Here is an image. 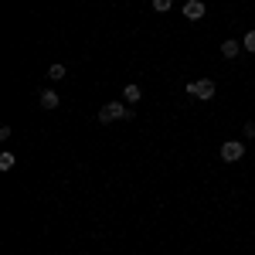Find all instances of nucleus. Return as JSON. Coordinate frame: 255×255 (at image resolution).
Returning <instances> with one entry per match:
<instances>
[{
	"label": "nucleus",
	"mask_w": 255,
	"mask_h": 255,
	"mask_svg": "<svg viewBox=\"0 0 255 255\" xmlns=\"http://www.w3.org/2000/svg\"><path fill=\"white\" fill-rule=\"evenodd\" d=\"M242 48H245V51H252V55H255V31H249V34H245V41H242Z\"/></svg>",
	"instance_id": "obj_11"
},
{
	"label": "nucleus",
	"mask_w": 255,
	"mask_h": 255,
	"mask_svg": "<svg viewBox=\"0 0 255 255\" xmlns=\"http://www.w3.org/2000/svg\"><path fill=\"white\" fill-rule=\"evenodd\" d=\"M170 7H174V0H153V10H157V14H167Z\"/></svg>",
	"instance_id": "obj_10"
},
{
	"label": "nucleus",
	"mask_w": 255,
	"mask_h": 255,
	"mask_svg": "<svg viewBox=\"0 0 255 255\" xmlns=\"http://www.w3.org/2000/svg\"><path fill=\"white\" fill-rule=\"evenodd\" d=\"M48 79H51V82L65 79V65H51V68H48Z\"/></svg>",
	"instance_id": "obj_9"
},
{
	"label": "nucleus",
	"mask_w": 255,
	"mask_h": 255,
	"mask_svg": "<svg viewBox=\"0 0 255 255\" xmlns=\"http://www.w3.org/2000/svg\"><path fill=\"white\" fill-rule=\"evenodd\" d=\"M116 119H133V109H126L123 102H106L99 109V123H116Z\"/></svg>",
	"instance_id": "obj_2"
},
{
	"label": "nucleus",
	"mask_w": 255,
	"mask_h": 255,
	"mask_svg": "<svg viewBox=\"0 0 255 255\" xmlns=\"http://www.w3.org/2000/svg\"><path fill=\"white\" fill-rule=\"evenodd\" d=\"M245 139H255V123H245Z\"/></svg>",
	"instance_id": "obj_12"
},
{
	"label": "nucleus",
	"mask_w": 255,
	"mask_h": 255,
	"mask_svg": "<svg viewBox=\"0 0 255 255\" xmlns=\"http://www.w3.org/2000/svg\"><path fill=\"white\" fill-rule=\"evenodd\" d=\"M238 51H242V44H238L235 38L221 41V55H225V58H238Z\"/></svg>",
	"instance_id": "obj_6"
},
{
	"label": "nucleus",
	"mask_w": 255,
	"mask_h": 255,
	"mask_svg": "<svg viewBox=\"0 0 255 255\" xmlns=\"http://www.w3.org/2000/svg\"><path fill=\"white\" fill-rule=\"evenodd\" d=\"M14 163H17V157H14V153H0V170H10Z\"/></svg>",
	"instance_id": "obj_8"
},
{
	"label": "nucleus",
	"mask_w": 255,
	"mask_h": 255,
	"mask_svg": "<svg viewBox=\"0 0 255 255\" xmlns=\"http://www.w3.org/2000/svg\"><path fill=\"white\" fill-rule=\"evenodd\" d=\"M139 99H143V89L139 85H126L123 89V102H139Z\"/></svg>",
	"instance_id": "obj_7"
},
{
	"label": "nucleus",
	"mask_w": 255,
	"mask_h": 255,
	"mask_svg": "<svg viewBox=\"0 0 255 255\" xmlns=\"http://www.w3.org/2000/svg\"><path fill=\"white\" fill-rule=\"evenodd\" d=\"M218 92V85L211 79H197V82H187V96L191 99H201V102H211Z\"/></svg>",
	"instance_id": "obj_1"
},
{
	"label": "nucleus",
	"mask_w": 255,
	"mask_h": 255,
	"mask_svg": "<svg viewBox=\"0 0 255 255\" xmlns=\"http://www.w3.org/2000/svg\"><path fill=\"white\" fill-rule=\"evenodd\" d=\"M41 109H58L61 106V99H58V92H51V89H44V92H41Z\"/></svg>",
	"instance_id": "obj_5"
},
{
	"label": "nucleus",
	"mask_w": 255,
	"mask_h": 255,
	"mask_svg": "<svg viewBox=\"0 0 255 255\" xmlns=\"http://www.w3.org/2000/svg\"><path fill=\"white\" fill-rule=\"evenodd\" d=\"M242 157H245V146H242L238 139H228V143H221V160H225V163H238Z\"/></svg>",
	"instance_id": "obj_3"
},
{
	"label": "nucleus",
	"mask_w": 255,
	"mask_h": 255,
	"mask_svg": "<svg viewBox=\"0 0 255 255\" xmlns=\"http://www.w3.org/2000/svg\"><path fill=\"white\" fill-rule=\"evenodd\" d=\"M184 17L187 20H201L204 17V3H201V0H187V3H184Z\"/></svg>",
	"instance_id": "obj_4"
}]
</instances>
